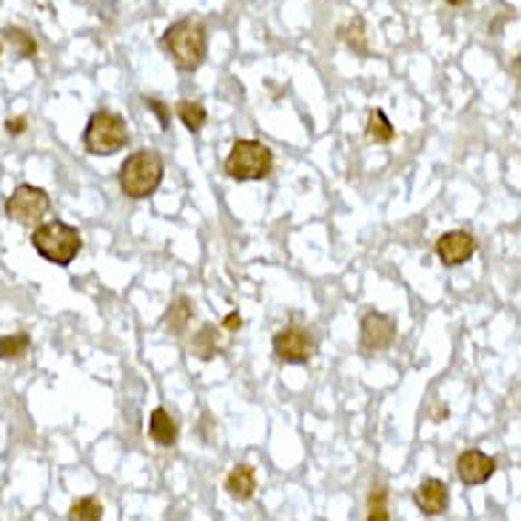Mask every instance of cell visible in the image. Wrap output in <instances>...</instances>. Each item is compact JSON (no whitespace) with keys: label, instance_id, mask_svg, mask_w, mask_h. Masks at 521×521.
I'll return each mask as SVG.
<instances>
[{"label":"cell","instance_id":"cell-22","mask_svg":"<svg viewBox=\"0 0 521 521\" xmlns=\"http://www.w3.org/2000/svg\"><path fill=\"white\" fill-rule=\"evenodd\" d=\"M388 490L385 487H374V493H370V499H367V518L370 521H388L390 513H388Z\"/></svg>","mask_w":521,"mask_h":521},{"label":"cell","instance_id":"cell-5","mask_svg":"<svg viewBox=\"0 0 521 521\" xmlns=\"http://www.w3.org/2000/svg\"><path fill=\"white\" fill-rule=\"evenodd\" d=\"M274 171V154L260 140H237L226 157V174L239 183L265 180Z\"/></svg>","mask_w":521,"mask_h":521},{"label":"cell","instance_id":"cell-21","mask_svg":"<svg viewBox=\"0 0 521 521\" xmlns=\"http://www.w3.org/2000/svg\"><path fill=\"white\" fill-rule=\"evenodd\" d=\"M342 37H345V43L351 46L356 55H362V58L370 55L367 40H365V20L362 17H354L351 23H347V27L342 29Z\"/></svg>","mask_w":521,"mask_h":521},{"label":"cell","instance_id":"cell-24","mask_svg":"<svg viewBox=\"0 0 521 521\" xmlns=\"http://www.w3.org/2000/svg\"><path fill=\"white\" fill-rule=\"evenodd\" d=\"M143 103H145L148 109H154V112H157V117H160V126H163V129H168V117H165V109L160 106V101H154V97H145Z\"/></svg>","mask_w":521,"mask_h":521},{"label":"cell","instance_id":"cell-19","mask_svg":"<svg viewBox=\"0 0 521 521\" xmlns=\"http://www.w3.org/2000/svg\"><path fill=\"white\" fill-rule=\"evenodd\" d=\"M188 319H191V303L186 296H180V300L165 311V328L180 336L188 328Z\"/></svg>","mask_w":521,"mask_h":521},{"label":"cell","instance_id":"cell-25","mask_svg":"<svg viewBox=\"0 0 521 521\" xmlns=\"http://www.w3.org/2000/svg\"><path fill=\"white\" fill-rule=\"evenodd\" d=\"M6 132L9 134H23V132H27V117H9L6 120Z\"/></svg>","mask_w":521,"mask_h":521},{"label":"cell","instance_id":"cell-26","mask_svg":"<svg viewBox=\"0 0 521 521\" xmlns=\"http://www.w3.org/2000/svg\"><path fill=\"white\" fill-rule=\"evenodd\" d=\"M448 4H451V6H467L470 0H448Z\"/></svg>","mask_w":521,"mask_h":521},{"label":"cell","instance_id":"cell-16","mask_svg":"<svg viewBox=\"0 0 521 521\" xmlns=\"http://www.w3.org/2000/svg\"><path fill=\"white\" fill-rule=\"evenodd\" d=\"M177 114L183 120V126L194 134H200L203 126H206V120H208V112L203 103H197V101H180L177 103Z\"/></svg>","mask_w":521,"mask_h":521},{"label":"cell","instance_id":"cell-27","mask_svg":"<svg viewBox=\"0 0 521 521\" xmlns=\"http://www.w3.org/2000/svg\"><path fill=\"white\" fill-rule=\"evenodd\" d=\"M0 58H4V43H0Z\"/></svg>","mask_w":521,"mask_h":521},{"label":"cell","instance_id":"cell-8","mask_svg":"<svg viewBox=\"0 0 521 521\" xmlns=\"http://www.w3.org/2000/svg\"><path fill=\"white\" fill-rule=\"evenodd\" d=\"M396 339V322L393 316L388 314H367L362 319V351L365 354H379V351H388Z\"/></svg>","mask_w":521,"mask_h":521},{"label":"cell","instance_id":"cell-17","mask_svg":"<svg viewBox=\"0 0 521 521\" xmlns=\"http://www.w3.org/2000/svg\"><path fill=\"white\" fill-rule=\"evenodd\" d=\"M32 347V336L29 334H9V336H0V362H12L27 356Z\"/></svg>","mask_w":521,"mask_h":521},{"label":"cell","instance_id":"cell-3","mask_svg":"<svg viewBox=\"0 0 521 521\" xmlns=\"http://www.w3.org/2000/svg\"><path fill=\"white\" fill-rule=\"evenodd\" d=\"M163 174H165V163L157 152H137L132 154L126 163L120 165V191L132 197V200H145V197H152L160 183H163Z\"/></svg>","mask_w":521,"mask_h":521},{"label":"cell","instance_id":"cell-2","mask_svg":"<svg viewBox=\"0 0 521 521\" xmlns=\"http://www.w3.org/2000/svg\"><path fill=\"white\" fill-rule=\"evenodd\" d=\"M32 245L35 251L58 268H66L74 262V257L80 254L83 248V237L80 231L69 226V222H60V219H52V222H43L32 231Z\"/></svg>","mask_w":521,"mask_h":521},{"label":"cell","instance_id":"cell-14","mask_svg":"<svg viewBox=\"0 0 521 521\" xmlns=\"http://www.w3.org/2000/svg\"><path fill=\"white\" fill-rule=\"evenodd\" d=\"M4 40L9 43V48L15 52V58H20V60H32V58L37 55V40H35L27 29L6 27V29H4Z\"/></svg>","mask_w":521,"mask_h":521},{"label":"cell","instance_id":"cell-11","mask_svg":"<svg viewBox=\"0 0 521 521\" xmlns=\"http://www.w3.org/2000/svg\"><path fill=\"white\" fill-rule=\"evenodd\" d=\"M413 502H416V507L425 513V516H441L444 510H448V505H451L448 484H444L441 479H425V482L416 487Z\"/></svg>","mask_w":521,"mask_h":521},{"label":"cell","instance_id":"cell-12","mask_svg":"<svg viewBox=\"0 0 521 521\" xmlns=\"http://www.w3.org/2000/svg\"><path fill=\"white\" fill-rule=\"evenodd\" d=\"M148 436H152V441L160 444V448H174L180 439L177 419H174L165 408H157L152 413V419H148Z\"/></svg>","mask_w":521,"mask_h":521},{"label":"cell","instance_id":"cell-13","mask_svg":"<svg viewBox=\"0 0 521 521\" xmlns=\"http://www.w3.org/2000/svg\"><path fill=\"white\" fill-rule=\"evenodd\" d=\"M226 490L234 502H251L257 493V473L251 464H237L226 476Z\"/></svg>","mask_w":521,"mask_h":521},{"label":"cell","instance_id":"cell-1","mask_svg":"<svg viewBox=\"0 0 521 521\" xmlns=\"http://www.w3.org/2000/svg\"><path fill=\"white\" fill-rule=\"evenodd\" d=\"M163 48L180 71H197L208 55V32L200 20H177L165 29Z\"/></svg>","mask_w":521,"mask_h":521},{"label":"cell","instance_id":"cell-20","mask_svg":"<svg viewBox=\"0 0 521 521\" xmlns=\"http://www.w3.org/2000/svg\"><path fill=\"white\" fill-rule=\"evenodd\" d=\"M69 518L71 521H101L103 518V505L94 499V495H86V499H78L69 507Z\"/></svg>","mask_w":521,"mask_h":521},{"label":"cell","instance_id":"cell-4","mask_svg":"<svg viewBox=\"0 0 521 521\" xmlns=\"http://www.w3.org/2000/svg\"><path fill=\"white\" fill-rule=\"evenodd\" d=\"M129 143L126 120L117 112H94L83 132V148L91 157H112Z\"/></svg>","mask_w":521,"mask_h":521},{"label":"cell","instance_id":"cell-6","mask_svg":"<svg viewBox=\"0 0 521 521\" xmlns=\"http://www.w3.org/2000/svg\"><path fill=\"white\" fill-rule=\"evenodd\" d=\"M6 217L17 226H27V229H35L37 222L43 219V214L52 208V200H48V194L37 186H29L23 183L17 186L9 197H6Z\"/></svg>","mask_w":521,"mask_h":521},{"label":"cell","instance_id":"cell-10","mask_svg":"<svg viewBox=\"0 0 521 521\" xmlns=\"http://www.w3.org/2000/svg\"><path fill=\"white\" fill-rule=\"evenodd\" d=\"M495 473V459L476 451V448H470L464 451L459 459H456V476L462 484L467 487H476V484H484L490 476Z\"/></svg>","mask_w":521,"mask_h":521},{"label":"cell","instance_id":"cell-9","mask_svg":"<svg viewBox=\"0 0 521 521\" xmlns=\"http://www.w3.org/2000/svg\"><path fill=\"white\" fill-rule=\"evenodd\" d=\"M473 254H476V237L467 231H448L436 239V257L451 268L464 265Z\"/></svg>","mask_w":521,"mask_h":521},{"label":"cell","instance_id":"cell-7","mask_svg":"<svg viewBox=\"0 0 521 521\" xmlns=\"http://www.w3.org/2000/svg\"><path fill=\"white\" fill-rule=\"evenodd\" d=\"M314 351H316V342H314L311 328L305 325H288L274 336V354L285 365H305L314 359Z\"/></svg>","mask_w":521,"mask_h":521},{"label":"cell","instance_id":"cell-23","mask_svg":"<svg viewBox=\"0 0 521 521\" xmlns=\"http://www.w3.org/2000/svg\"><path fill=\"white\" fill-rule=\"evenodd\" d=\"M242 328V316L234 311V314H229L226 319H222V331H229V334H234V331H239Z\"/></svg>","mask_w":521,"mask_h":521},{"label":"cell","instance_id":"cell-15","mask_svg":"<svg viewBox=\"0 0 521 521\" xmlns=\"http://www.w3.org/2000/svg\"><path fill=\"white\" fill-rule=\"evenodd\" d=\"M365 134H367L370 143H390L396 137V129H393V122L388 120V114L382 109H374L367 114Z\"/></svg>","mask_w":521,"mask_h":521},{"label":"cell","instance_id":"cell-18","mask_svg":"<svg viewBox=\"0 0 521 521\" xmlns=\"http://www.w3.org/2000/svg\"><path fill=\"white\" fill-rule=\"evenodd\" d=\"M191 354L200 356V359H214L219 354V345H217V328L214 325H203V331L194 336L191 342Z\"/></svg>","mask_w":521,"mask_h":521}]
</instances>
